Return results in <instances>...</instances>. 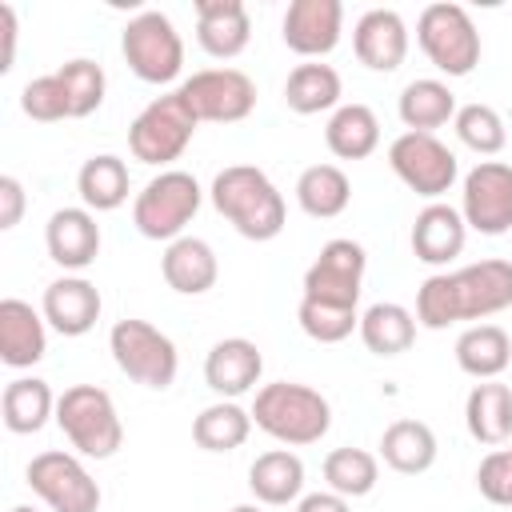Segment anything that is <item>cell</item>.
Instances as JSON below:
<instances>
[{
	"instance_id": "6da1fadb",
	"label": "cell",
	"mask_w": 512,
	"mask_h": 512,
	"mask_svg": "<svg viewBox=\"0 0 512 512\" xmlns=\"http://www.w3.org/2000/svg\"><path fill=\"white\" fill-rule=\"evenodd\" d=\"M512 308V260H480L456 272H436L416 292V324L440 332L460 320H484Z\"/></svg>"
},
{
	"instance_id": "7a4b0ae2",
	"label": "cell",
	"mask_w": 512,
	"mask_h": 512,
	"mask_svg": "<svg viewBox=\"0 0 512 512\" xmlns=\"http://www.w3.org/2000/svg\"><path fill=\"white\" fill-rule=\"evenodd\" d=\"M208 196H212V208L244 240L264 244V240H276L284 232V220H288L284 196L268 180V172L256 168V164H228V168H220L212 188H208Z\"/></svg>"
},
{
	"instance_id": "3957f363",
	"label": "cell",
	"mask_w": 512,
	"mask_h": 512,
	"mask_svg": "<svg viewBox=\"0 0 512 512\" xmlns=\"http://www.w3.org/2000/svg\"><path fill=\"white\" fill-rule=\"evenodd\" d=\"M252 424L288 448H304V444H316L332 428V404L308 384L276 380L256 392Z\"/></svg>"
},
{
	"instance_id": "277c9868",
	"label": "cell",
	"mask_w": 512,
	"mask_h": 512,
	"mask_svg": "<svg viewBox=\"0 0 512 512\" xmlns=\"http://www.w3.org/2000/svg\"><path fill=\"white\" fill-rule=\"evenodd\" d=\"M56 424L68 436V444L92 460H108L124 444V424L116 416V404L96 384L64 388V396L56 400Z\"/></svg>"
},
{
	"instance_id": "5b68a950",
	"label": "cell",
	"mask_w": 512,
	"mask_h": 512,
	"mask_svg": "<svg viewBox=\"0 0 512 512\" xmlns=\"http://www.w3.org/2000/svg\"><path fill=\"white\" fill-rule=\"evenodd\" d=\"M200 184L192 172L180 168H164L160 176H152L144 184V192L132 204V224L144 240H180L184 228L192 224V216L200 212Z\"/></svg>"
},
{
	"instance_id": "8992f818",
	"label": "cell",
	"mask_w": 512,
	"mask_h": 512,
	"mask_svg": "<svg viewBox=\"0 0 512 512\" xmlns=\"http://www.w3.org/2000/svg\"><path fill=\"white\" fill-rule=\"evenodd\" d=\"M108 352H112L116 368H120L128 380H136V384H144V388H156V392L172 388L176 368H180V356H176L172 336H164L156 324L136 320V316L112 324V332H108Z\"/></svg>"
},
{
	"instance_id": "52a82bcc",
	"label": "cell",
	"mask_w": 512,
	"mask_h": 512,
	"mask_svg": "<svg viewBox=\"0 0 512 512\" xmlns=\"http://www.w3.org/2000/svg\"><path fill=\"white\" fill-rule=\"evenodd\" d=\"M120 52H124L132 76L144 84H172L184 68V40H180L176 24L156 8H144L124 24Z\"/></svg>"
},
{
	"instance_id": "ba28073f",
	"label": "cell",
	"mask_w": 512,
	"mask_h": 512,
	"mask_svg": "<svg viewBox=\"0 0 512 512\" xmlns=\"http://www.w3.org/2000/svg\"><path fill=\"white\" fill-rule=\"evenodd\" d=\"M416 44L444 76H468L480 64V32L460 4H428L416 20Z\"/></svg>"
},
{
	"instance_id": "9c48e42d",
	"label": "cell",
	"mask_w": 512,
	"mask_h": 512,
	"mask_svg": "<svg viewBox=\"0 0 512 512\" xmlns=\"http://www.w3.org/2000/svg\"><path fill=\"white\" fill-rule=\"evenodd\" d=\"M196 116L184 104L180 92L156 96L152 104L140 108V116L128 124V148L140 164H172L196 136Z\"/></svg>"
},
{
	"instance_id": "30bf717a",
	"label": "cell",
	"mask_w": 512,
	"mask_h": 512,
	"mask_svg": "<svg viewBox=\"0 0 512 512\" xmlns=\"http://www.w3.org/2000/svg\"><path fill=\"white\" fill-rule=\"evenodd\" d=\"M388 164L392 172L424 200H440L444 192H452L460 164L456 152L448 144H440L432 132H404L388 144Z\"/></svg>"
},
{
	"instance_id": "8fae6325",
	"label": "cell",
	"mask_w": 512,
	"mask_h": 512,
	"mask_svg": "<svg viewBox=\"0 0 512 512\" xmlns=\"http://www.w3.org/2000/svg\"><path fill=\"white\" fill-rule=\"evenodd\" d=\"M176 92L184 96V104L192 108V116L200 124H236V120L252 116V108H256V84L240 68L192 72Z\"/></svg>"
},
{
	"instance_id": "7c38bea8",
	"label": "cell",
	"mask_w": 512,
	"mask_h": 512,
	"mask_svg": "<svg viewBox=\"0 0 512 512\" xmlns=\"http://www.w3.org/2000/svg\"><path fill=\"white\" fill-rule=\"evenodd\" d=\"M28 488L52 508V512H96L100 508V484L72 452H40L28 464Z\"/></svg>"
},
{
	"instance_id": "4fadbf2b",
	"label": "cell",
	"mask_w": 512,
	"mask_h": 512,
	"mask_svg": "<svg viewBox=\"0 0 512 512\" xmlns=\"http://www.w3.org/2000/svg\"><path fill=\"white\" fill-rule=\"evenodd\" d=\"M364 268H368V252L356 240H348V236L328 240L320 248V256L308 264V272H304V300L356 308L360 304Z\"/></svg>"
},
{
	"instance_id": "5bb4252c",
	"label": "cell",
	"mask_w": 512,
	"mask_h": 512,
	"mask_svg": "<svg viewBox=\"0 0 512 512\" xmlns=\"http://www.w3.org/2000/svg\"><path fill=\"white\" fill-rule=\"evenodd\" d=\"M460 216L480 236H504L512 228V164L480 160L464 176Z\"/></svg>"
},
{
	"instance_id": "9a60e30c",
	"label": "cell",
	"mask_w": 512,
	"mask_h": 512,
	"mask_svg": "<svg viewBox=\"0 0 512 512\" xmlns=\"http://www.w3.org/2000/svg\"><path fill=\"white\" fill-rule=\"evenodd\" d=\"M344 32V4L340 0H292L280 24L284 44L304 56V60H320L340 44Z\"/></svg>"
},
{
	"instance_id": "2e32d148",
	"label": "cell",
	"mask_w": 512,
	"mask_h": 512,
	"mask_svg": "<svg viewBox=\"0 0 512 512\" xmlns=\"http://www.w3.org/2000/svg\"><path fill=\"white\" fill-rule=\"evenodd\" d=\"M260 372H264V356L252 340L244 336H228V340H216L204 356V384L220 396V400H236L244 392H252L260 384Z\"/></svg>"
},
{
	"instance_id": "e0dca14e",
	"label": "cell",
	"mask_w": 512,
	"mask_h": 512,
	"mask_svg": "<svg viewBox=\"0 0 512 512\" xmlns=\"http://www.w3.org/2000/svg\"><path fill=\"white\" fill-rule=\"evenodd\" d=\"M356 60L372 72H396L408 56V24L392 8H368L352 28Z\"/></svg>"
},
{
	"instance_id": "ac0fdd59",
	"label": "cell",
	"mask_w": 512,
	"mask_h": 512,
	"mask_svg": "<svg viewBox=\"0 0 512 512\" xmlns=\"http://www.w3.org/2000/svg\"><path fill=\"white\" fill-rule=\"evenodd\" d=\"M100 288L84 276H60L44 288V300H40V312L44 320L60 332V336H84L96 328L100 320Z\"/></svg>"
},
{
	"instance_id": "d6986e66",
	"label": "cell",
	"mask_w": 512,
	"mask_h": 512,
	"mask_svg": "<svg viewBox=\"0 0 512 512\" xmlns=\"http://www.w3.org/2000/svg\"><path fill=\"white\" fill-rule=\"evenodd\" d=\"M44 244H48V256L60 268L84 272L100 256V224H96V216L88 208H56L48 216Z\"/></svg>"
},
{
	"instance_id": "ffe728a7",
	"label": "cell",
	"mask_w": 512,
	"mask_h": 512,
	"mask_svg": "<svg viewBox=\"0 0 512 512\" xmlns=\"http://www.w3.org/2000/svg\"><path fill=\"white\" fill-rule=\"evenodd\" d=\"M464 240H468V224L460 216V208L452 204H440L432 200L428 208L416 212V224H412V256L420 264H448L464 252Z\"/></svg>"
},
{
	"instance_id": "44dd1931",
	"label": "cell",
	"mask_w": 512,
	"mask_h": 512,
	"mask_svg": "<svg viewBox=\"0 0 512 512\" xmlns=\"http://www.w3.org/2000/svg\"><path fill=\"white\" fill-rule=\"evenodd\" d=\"M44 312H36L28 300L4 296L0 300V360L8 368H32L48 352Z\"/></svg>"
},
{
	"instance_id": "7402d4cb",
	"label": "cell",
	"mask_w": 512,
	"mask_h": 512,
	"mask_svg": "<svg viewBox=\"0 0 512 512\" xmlns=\"http://www.w3.org/2000/svg\"><path fill=\"white\" fill-rule=\"evenodd\" d=\"M196 40L208 56L232 60L252 40V20L240 0H196Z\"/></svg>"
},
{
	"instance_id": "603a6c76",
	"label": "cell",
	"mask_w": 512,
	"mask_h": 512,
	"mask_svg": "<svg viewBox=\"0 0 512 512\" xmlns=\"http://www.w3.org/2000/svg\"><path fill=\"white\" fill-rule=\"evenodd\" d=\"M160 272H164V284L180 296H204L216 276H220V264H216V252L208 240L200 236H180L164 248L160 256Z\"/></svg>"
},
{
	"instance_id": "cb8c5ba5",
	"label": "cell",
	"mask_w": 512,
	"mask_h": 512,
	"mask_svg": "<svg viewBox=\"0 0 512 512\" xmlns=\"http://www.w3.org/2000/svg\"><path fill=\"white\" fill-rule=\"evenodd\" d=\"M464 424L476 444L500 448L512 440V388L496 380H480L464 400Z\"/></svg>"
},
{
	"instance_id": "d4e9b609",
	"label": "cell",
	"mask_w": 512,
	"mask_h": 512,
	"mask_svg": "<svg viewBox=\"0 0 512 512\" xmlns=\"http://www.w3.org/2000/svg\"><path fill=\"white\" fill-rule=\"evenodd\" d=\"M248 488L260 504H292L300 500L304 492V460L288 448H272V452H260L248 468Z\"/></svg>"
},
{
	"instance_id": "484cf974",
	"label": "cell",
	"mask_w": 512,
	"mask_h": 512,
	"mask_svg": "<svg viewBox=\"0 0 512 512\" xmlns=\"http://www.w3.org/2000/svg\"><path fill=\"white\" fill-rule=\"evenodd\" d=\"M56 400L48 380L40 376H16L8 380L4 396H0V412H4V428L16 436H32L48 424V416H56Z\"/></svg>"
},
{
	"instance_id": "4316f807",
	"label": "cell",
	"mask_w": 512,
	"mask_h": 512,
	"mask_svg": "<svg viewBox=\"0 0 512 512\" xmlns=\"http://www.w3.org/2000/svg\"><path fill=\"white\" fill-rule=\"evenodd\" d=\"M380 456L400 476H420L436 464V432L424 420H396L380 436Z\"/></svg>"
},
{
	"instance_id": "83f0119b",
	"label": "cell",
	"mask_w": 512,
	"mask_h": 512,
	"mask_svg": "<svg viewBox=\"0 0 512 512\" xmlns=\"http://www.w3.org/2000/svg\"><path fill=\"white\" fill-rule=\"evenodd\" d=\"M340 72L332 64H320V60H304L288 72L284 80V104L300 116H316V112H336L340 108Z\"/></svg>"
},
{
	"instance_id": "f1b7e54d",
	"label": "cell",
	"mask_w": 512,
	"mask_h": 512,
	"mask_svg": "<svg viewBox=\"0 0 512 512\" xmlns=\"http://www.w3.org/2000/svg\"><path fill=\"white\" fill-rule=\"evenodd\" d=\"M324 144L340 160H364V156H372L376 144H380V120H376V112L368 104H340L328 116Z\"/></svg>"
},
{
	"instance_id": "f546056e",
	"label": "cell",
	"mask_w": 512,
	"mask_h": 512,
	"mask_svg": "<svg viewBox=\"0 0 512 512\" xmlns=\"http://www.w3.org/2000/svg\"><path fill=\"white\" fill-rule=\"evenodd\" d=\"M456 364L460 372L476 380H496L512 364V340L500 324H472L456 340Z\"/></svg>"
},
{
	"instance_id": "4dcf8cb0",
	"label": "cell",
	"mask_w": 512,
	"mask_h": 512,
	"mask_svg": "<svg viewBox=\"0 0 512 512\" xmlns=\"http://www.w3.org/2000/svg\"><path fill=\"white\" fill-rule=\"evenodd\" d=\"M360 340L372 356H400L416 340V312H408L404 304L380 300L368 312H360Z\"/></svg>"
},
{
	"instance_id": "1f68e13d",
	"label": "cell",
	"mask_w": 512,
	"mask_h": 512,
	"mask_svg": "<svg viewBox=\"0 0 512 512\" xmlns=\"http://www.w3.org/2000/svg\"><path fill=\"white\" fill-rule=\"evenodd\" d=\"M128 164L112 152H100L92 160H84L80 176H76V192L84 200L88 212H116L128 200Z\"/></svg>"
},
{
	"instance_id": "d6a6232c",
	"label": "cell",
	"mask_w": 512,
	"mask_h": 512,
	"mask_svg": "<svg viewBox=\"0 0 512 512\" xmlns=\"http://www.w3.org/2000/svg\"><path fill=\"white\" fill-rule=\"evenodd\" d=\"M396 112L408 132H436L448 120H456V96L444 80H412L400 92Z\"/></svg>"
},
{
	"instance_id": "836d02e7",
	"label": "cell",
	"mask_w": 512,
	"mask_h": 512,
	"mask_svg": "<svg viewBox=\"0 0 512 512\" xmlns=\"http://www.w3.org/2000/svg\"><path fill=\"white\" fill-rule=\"evenodd\" d=\"M296 200H300V208L312 220H332V216H340L348 208L352 184H348L344 168H336V164H312L296 180Z\"/></svg>"
},
{
	"instance_id": "e575fe53",
	"label": "cell",
	"mask_w": 512,
	"mask_h": 512,
	"mask_svg": "<svg viewBox=\"0 0 512 512\" xmlns=\"http://www.w3.org/2000/svg\"><path fill=\"white\" fill-rule=\"evenodd\" d=\"M252 432V412H244L236 400H216L192 420V440L204 452H232L248 440Z\"/></svg>"
},
{
	"instance_id": "d590c367",
	"label": "cell",
	"mask_w": 512,
	"mask_h": 512,
	"mask_svg": "<svg viewBox=\"0 0 512 512\" xmlns=\"http://www.w3.org/2000/svg\"><path fill=\"white\" fill-rule=\"evenodd\" d=\"M324 480L332 492L356 500V496H368L380 480V460L364 448H332L324 456Z\"/></svg>"
},
{
	"instance_id": "8d00e7d4",
	"label": "cell",
	"mask_w": 512,
	"mask_h": 512,
	"mask_svg": "<svg viewBox=\"0 0 512 512\" xmlns=\"http://www.w3.org/2000/svg\"><path fill=\"white\" fill-rule=\"evenodd\" d=\"M56 76L64 80L72 120H84V116H92V112L104 104V88H108V80H104V68H100L96 60H84V56L64 60V64L56 68Z\"/></svg>"
},
{
	"instance_id": "74e56055",
	"label": "cell",
	"mask_w": 512,
	"mask_h": 512,
	"mask_svg": "<svg viewBox=\"0 0 512 512\" xmlns=\"http://www.w3.org/2000/svg\"><path fill=\"white\" fill-rule=\"evenodd\" d=\"M296 320L304 328L308 340L316 344H340L352 332H360V312L356 308H340V304H320V300H304L296 308Z\"/></svg>"
},
{
	"instance_id": "f35d334b",
	"label": "cell",
	"mask_w": 512,
	"mask_h": 512,
	"mask_svg": "<svg viewBox=\"0 0 512 512\" xmlns=\"http://www.w3.org/2000/svg\"><path fill=\"white\" fill-rule=\"evenodd\" d=\"M452 124H456L460 144L472 148L476 156H496L504 148V140H508L504 120H500V112L492 104H464V108H456Z\"/></svg>"
},
{
	"instance_id": "ab89813d",
	"label": "cell",
	"mask_w": 512,
	"mask_h": 512,
	"mask_svg": "<svg viewBox=\"0 0 512 512\" xmlns=\"http://www.w3.org/2000/svg\"><path fill=\"white\" fill-rule=\"evenodd\" d=\"M20 108H24V116H32V120H40V124L72 120L68 92H64V80H60L56 72L28 80V84H24V92H20Z\"/></svg>"
},
{
	"instance_id": "60d3db41",
	"label": "cell",
	"mask_w": 512,
	"mask_h": 512,
	"mask_svg": "<svg viewBox=\"0 0 512 512\" xmlns=\"http://www.w3.org/2000/svg\"><path fill=\"white\" fill-rule=\"evenodd\" d=\"M476 488L480 496H488L492 504H508L512 508V452L508 448H492L480 468H476Z\"/></svg>"
},
{
	"instance_id": "b9f144b4",
	"label": "cell",
	"mask_w": 512,
	"mask_h": 512,
	"mask_svg": "<svg viewBox=\"0 0 512 512\" xmlns=\"http://www.w3.org/2000/svg\"><path fill=\"white\" fill-rule=\"evenodd\" d=\"M24 204H28V196H24V184H20L16 176H0V228H4V232L20 224V216H24Z\"/></svg>"
},
{
	"instance_id": "7bdbcfd3",
	"label": "cell",
	"mask_w": 512,
	"mask_h": 512,
	"mask_svg": "<svg viewBox=\"0 0 512 512\" xmlns=\"http://www.w3.org/2000/svg\"><path fill=\"white\" fill-rule=\"evenodd\" d=\"M296 512H352V504H348V496H340V492H308V496H300L296 500Z\"/></svg>"
},
{
	"instance_id": "ee69618b",
	"label": "cell",
	"mask_w": 512,
	"mask_h": 512,
	"mask_svg": "<svg viewBox=\"0 0 512 512\" xmlns=\"http://www.w3.org/2000/svg\"><path fill=\"white\" fill-rule=\"evenodd\" d=\"M0 32H4L0 72H8V68H12V60H16V8H12V4H0Z\"/></svg>"
},
{
	"instance_id": "f6af8a7d",
	"label": "cell",
	"mask_w": 512,
	"mask_h": 512,
	"mask_svg": "<svg viewBox=\"0 0 512 512\" xmlns=\"http://www.w3.org/2000/svg\"><path fill=\"white\" fill-rule=\"evenodd\" d=\"M232 512H264V508H256V504H236Z\"/></svg>"
},
{
	"instance_id": "bcb514c9",
	"label": "cell",
	"mask_w": 512,
	"mask_h": 512,
	"mask_svg": "<svg viewBox=\"0 0 512 512\" xmlns=\"http://www.w3.org/2000/svg\"><path fill=\"white\" fill-rule=\"evenodd\" d=\"M12 512H36V508H28V504H16V508H12Z\"/></svg>"
},
{
	"instance_id": "7dc6e473",
	"label": "cell",
	"mask_w": 512,
	"mask_h": 512,
	"mask_svg": "<svg viewBox=\"0 0 512 512\" xmlns=\"http://www.w3.org/2000/svg\"><path fill=\"white\" fill-rule=\"evenodd\" d=\"M508 452H512V440H508Z\"/></svg>"
}]
</instances>
